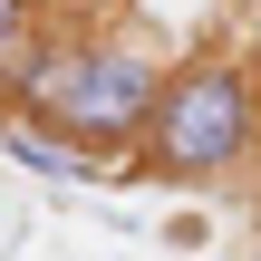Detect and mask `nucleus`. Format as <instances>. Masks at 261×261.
<instances>
[{"label":"nucleus","mask_w":261,"mask_h":261,"mask_svg":"<svg viewBox=\"0 0 261 261\" xmlns=\"http://www.w3.org/2000/svg\"><path fill=\"white\" fill-rule=\"evenodd\" d=\"M165 77H174V58H165L155 39H126V29H58V39H39L19 68H0L19 126L77 145L87 165H107V155L126 165V145L145 136V116H155V97H165Z\"/></svg>","instance_id":"f257e3e1"},{"label":"nucleus","mask_w":261,"mask_h":261,"mask_svg":"<svg viewBox=\"0 0 261 261\" xmlns=\"http://www.w3.org/2000/svg\"><path fill=\"white\" fill-rule=\"evenodd\" d=\"M252 155H261V68L232 39H213V48L174 58L145 136L126 145V174H145V184H223Z\"/></svg>","instance_id":"f03ea898"},{"label":"nucleus","mask_w":261,"mask_h":261,"mask_svg":"<svg viewBox=\"0 0 261 261\" xmlns=\"http://www.w3.org/2000/svg\"><path fill=\"white\" fill-rule=\"evenodd\" d=\"M10 155L29 165V174H58V184H97L107 165H87L77 145H58V136H39V126H10Z\"/></svg>","instance_id":"7ed1b4c3"},{"label":"nucleus","mask_w":261,"mask_h":261,"mask_svg":"<svg viewBox=\"0 0 261 261\" xmlns=\"http://www.w3.org/2000/svg\"><path fill=\"white\" fill-rule=\"evenodd\" d=\"M39 48V0H0V68H19Z\"/></svg>","instance_id":"20e7f679"}]
</instances>
